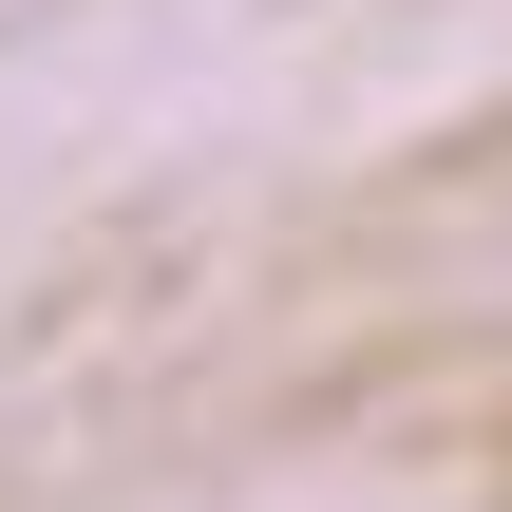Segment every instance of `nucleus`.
Returning <instances> with one entry per match:
<instances>
[]
</instances>
